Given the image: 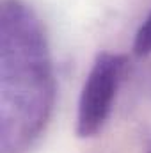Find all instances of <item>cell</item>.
Segmentation results:
<instances>
[{"label": "cell", "mask_w": 151, "mask_h": 153, "mask_svg": "<svg viewBox=\"0 0 151 153\" xmlns=\"http://www.w3.org/2000/svg\"><path fill=\"white\" fill-rule=\"evenodd\" d=\"M55 73L41 18L25 0H0V153H29L55 107Z\"/></svg>", "instance_id": "6da1fadb"}, {"label": "cell", "mask_w": 151, "mask_h": 153, "mask_svg": "<svg viewBox=\"0 0 151 153\" xmlns=\"http://www.w3.org/2000/svg\"><path fill=\"white\" fill-rule=\"evenodd\" d=\"M126 68L128 57L124 53L105 50L96 55L78 96L75 119L76 137L93 139L105 128Z\"/></svg>", "instance_id": "7a4b0ae2"}, {"label": "cell", "mask_w": 151, "mask_h": 153, "mask_svg": "<svg viewBox=\"0 0 151 153\" xmlns=\"http://www.w3.org/2000/svg\"><path fill=\"white\" fill-rule=\"evenodd\" d=\"M132 50L135 57H148L151 55V11L146 14V18L141 22V25L135 30Z\"/></svg>", "instance_id": "3957f363"}, {"label": "cell", "mask_w": 151, "mask_h": 153, "mask_svg": "<svg viewBox=\"0 0 151 153\" xmlns=\"http://www.w3.org/2000/svg\"><path fill=\"white\" fill-rule=\"evenodd\" d=\"M144 153H151V137H150V141H148V144H146V152Z\"/></svg>", "instance_id": "277c9868"}]
</instances>
